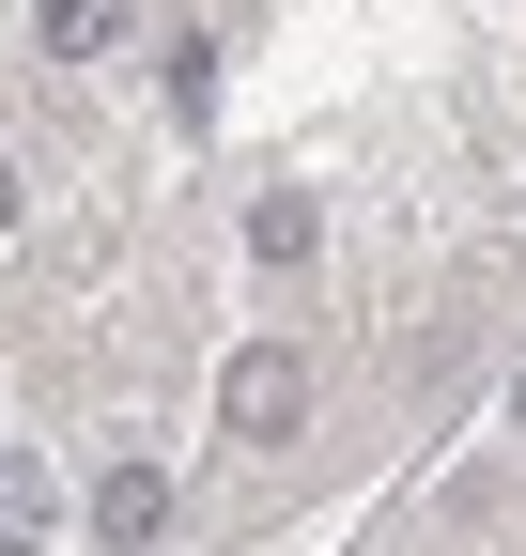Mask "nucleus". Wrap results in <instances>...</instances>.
<instances>
[{
    "instance_id": "obj_1",
    "label": "nucleus",
    "mask_w": 526,
    "mask_h": 556,
    "mask_svg": "<svg viewBox=\"0 0 526 556\" xmlns=\"http://www.w3.org/2000/svg\"><path fill=\"white\" fill-rule=\"evenodd\" d=\"M217 402H233V433H295V402H310V371L279 356V340H248V356L217 371Z\"/></svg>"
},
{
    "instance_id": "obj_2",
    "label": "nucleus",
    "mask_w": 526,
    "mask_h": 556,
    "mask_svg": "<svg viewBox=\"0 0 526 556\" xmlns=\"http://www.w3.org/2000/svg\"><path fill=\"white\" fill-rule=\"evenodd\" d=\"M47 526H62V479L16 448V464H0V556H47Z\"/></svg>"
},
{
    "instance_id": "obj_3",
    "label": "nucleus",
    "mask_w": 526,
    "mask_h": 556,
    "mask_svg": "<svg viewBox=\"0 0 526 556\" xmlns=\"http://www.w3.org/2000/svg\"><path fill=\"white\" fill-rule=\"evenodd\" d=\"M155 510H171L155 464H109V479H93V541H155Z\"/></svg>"
},
{
    "instance_id": "obj_4",
    "label": "nucleus",
    "mask_w": 526,
    "mask_h": 556,
    "mask_svg": "<svg viewBox=\"0 0 526 556\" xmlns=\"http://www.w3.org/2000/svg\"><path fill=\"white\" fill-rule=\"evenodd\" d=\"M109 31H124V0H47V47H62V62H93Z\"/></svg>"
},
{
    "instance_id": "obj_5",
    "label": "nucleus",
    "mask_w": 526,
    "mask_h": 556,
    "mask_svg": "<svg viewBox=\"0 0 526 556\" xmlns=\"http://www.w3.org/2000/svg\"><path fill=\"white\" fill-rule=\"evenodd\" d=\"M0 232H16V170H0Z\"/></svg>"
},
{
    "instance_id": "obj_6",
    "label": "nucleus",
    "mask_w": 526,
    "mask_h": 556,
    "mask_svg": "<svg viewBox=\"0 0 526 556\" xmlns=\"http://www.w3.org/2000/svg\"><path fill=\"white\" fill-rule=\"evenodd\" d=\"M511 417H526V387H511Z\"/></svg>"
}]
</instances>
